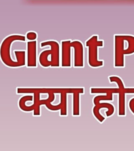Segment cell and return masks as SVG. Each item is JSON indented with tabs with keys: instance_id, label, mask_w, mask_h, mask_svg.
I'll return each mask as SVG.
<instances>
[{
	"instance_id": "cell-1",
	"label": "cell",
	"mask_w": 134,
	"mask_h": 151,
	"mask_svg": "<svg viewBox=\"0 0 134 151\" xmlns=\"http://www.w3.org/2000/svg\"><path fill=\"white\" fill-rule=\"evenodd\" d=\"M25 40V36L21 35L9 36L3 40L0 48V56L3 63L6 66L11 68L20 67L25 65V51H15L17 61L13 60L11 56V48L12 43L15 41Z\"/></svg>"
},
{
	"instance_id": "cell-2",
	"label": "cell",
	"mask_w": 134,
	"mask_h": 151,
	"mask_svg": "<svg viewBox=\"0 0 134 151\" xmlns=\"http://www.w3.org/2000/svg\"><path fill=\"white\" fill-rule=\"evenodd\" d=\"M114 66L116 68L125 66L124 56L134 54V36L115 35Z\"/></svg>"
},
{
	"instance_id": "cell-3",
	"label": "cell",
	"mask_w": 134,
	"mask_h": 151,
	"mask_svg": "<svg viewBox=\"0 0 134 151\" xmlns=\"http://www.w3.org/2000/svg\"><path fill=\"white\" fill-rule=\"evenodd\" d=\"M42 47L50 46L51 50H45L41 52L39 61L44 67H58L60 66L59 45L55 41H48L41 43Z\"/></svg>"
},
{
	"instance_id": "cell-4",
	"label": "cell",
	"mask_w": 134,
	"mask_h": 151,
	"mask_svg": "<svg viewBox=\"0 0 134 151\" xmlns=\"http://www.w3.org/2000/svg\"><path fill=\"white\" fill-rule=\"evenodd\" d=\"M88 47V63L93 68H98L103 66V61L99 60L97 58V48L103 46V41L97 40V36H93L86 42Z\"/></svg>"
},
{
	"instance_id": "cell-5",
	"label": "cell",
	"mask_w": 134,
	"mask_h": 151,
	"mask_svg": "<svg viewBox=\"0 0 134 151\" xmlns=\"http://www.w3.org/2000/svg\"><path fill=\"white\" fill-rule=\"evenodd\" d=\"M34 96V104L31 106H27L26 102L28 101H32L33 96H25L21 97L19 101V107L21 110L25 112H31L34 111V115L35 116H39L40 115V93L38 92H35L33 93Z\"/></svg>"
},
{
	"instance_id": "cell-6",
	"label": "cell",
	"mask_w": 134,
	"mask_h": 151,
	"mask_svg": "<svg viewBox=\"0 0 134 151\" xmlns=\"http://www.w3.org/2000/svg\"><path fill=\"white\" fill-rule=\"evenodd\" d=\"M110 83H117L119 88L118 97V115L125 116L126 115V106H125V94H126V88L123 83L122 80L117 76H111L109 77Z\"/></svg>"
},
{
	"instance_id": "cell-7",
	"label": "cell",
	"mask_w": 134,
	"mask_h": 151,
	"mask_svg": "<svg viewBox=\"0 0 134 151\" xmlns=\"http://www.w3.org/2000/svg\"><path fill=\"white\" fill-rule=\"evenodd\" d=\"M95 106L93 109V112L94 116L100 122H103L105 120V118L102 116L101 113H100V110L101 109L106 108L107 109V111L106 112V115L107 117H110L112 116L114 111L115 109L112 104L108 103H101L99 102L95 104Z\"/></svg>"
},
{
	"instance_id": "cell-8",
	"label": "cell",
	"mask_w": 134,
	"mask_h": 151,
	"mask_svg": "<svg viewBox=\"0 0 134 151\" xmlns=\"http://www.w3.org/2000/svg\"><path fill=\"white\" fill-rule=\"evenodd\" d=\"M72 44L70 40L61 42V66L62 67H71V50Z\"/></svg>"
},
{
	"instance_id": "cell-9",
	"label": "cell",
	"mask_w": 134,
	"mask_h": 151,
	"mask_svg": "<svg viewBox=\"0 0 134 151\" xmlns=\"http://www.w3.org/2000/svg\"><path fill=\"white\" fill-rule=\"evenodd\" d=\"M71 44L75 51L74 66L75 67H83L84 66L83 45L79 41H73Z\"/></svg>"
},
{
	"instance_id": "cell-10",
	"label": "cell",
	"mask_w": 134,
	"mask_h": 151,
	"mask_svg": "<svg viewBox=\"0 0 134 151\" xmlns=\"http://www.w3.org/2000/svg\"><path fill=\"white\" fill-rule=\"evenodd\" d=\"M36 41L27 42V67H36L37 66L36 58Z\"/></svg>"
},
{
	"instance_id": "cell-11",
	"label": "cell",
	"mask_w": 134,
	"mask_h": 151,
	"mask_svg": "<svg viewBox=\"0 0 134 151\" xmlns=\"http://www.w3.org/2000/svg\"><path fill=\"white\" fill-rule=\"evenodd\" d=\"M85 90L83 88H73V116L80 114V94H83Z\"/></svg>"
},
{
	"instance_id": "cell-12",
	"label": "cell",
	"mask_w": 134,
	"mask_h": 151,
	"mask_svg": "<svg viewBox=\"0 0 134 151\" xmlns=\"http://www.w3.org/2000/svg\"><path fill=\"white\" fill-rule=\"evenodd\" d=\"M126 92L127 94H134V88H126ZM129 107H130V111H132L134 114V98L130 100L129 103Z\"/></svg>"
},
{
	"instance_id": "cell-13",
	"label": "cell",
	"mask_w": 134,
	"mask_h": 151,
	"mask_svg": "<svg viewBox=\"0 0 134 151\" xmlns=\"http://www.w3.org/2000/svg\"><path fill=\"white\" fill-rule=\"evenodd\" d=\"M26 37L28 40L34 41L37 38V34L35 32H29L27 34Z\"/></svg>"
}]
</instances>
